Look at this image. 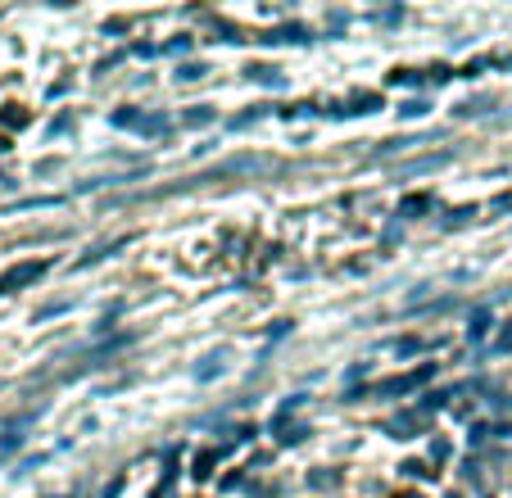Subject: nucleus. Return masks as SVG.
I'll list each match as a JSON object with an SVG mask.
<instances>
[{
	"label": "nucleus",
	"mask_w": 512,
	"mask_h": 498,
	"mask_svg": "<svg viewBox=\"0 0 512 498\" xmlns=\"http://www.w3.org/2000/svg\"><path fill=\"white\" fill-rule=\"evenodd\" d=\"M213 123V109L209 105H195V109H186L182 114V127H209Z\"/></svg>",
	"instance_id": "20e7f679"
},
{
	"label": "nucleus",
	"mask_w": 512,
	"mask_h": 498,
	"mask_svg": "<svg viewBox=\"0 0 512 498\" xmlns=\"http://www.w3.org/2000/svg\"><path fill=\"white\" fill-rule=\"evenodd\" d=\"M512 345V331H503V349H508Z\"/></svg>",
	"instance_id": "2eb2a0df"
},
{
	"label": "nucleus",
	"mask_w": 512,
	"mask_h": 498,
	"mask_svg": "<svg viewBox=\"0 0 512 498\" xmlns=\"http://www.w3.org/2000/svg\"><path fill=\"white\" fill-rule=\"evenodd\" d=\"M399 114H404V118H422V114H426V105H422V100H408V105L399 109Z\"/></svg>",
	"instance_id": "9b49d317"
},
{
	"label": "nucleus",
	"mask_w": 512,
	"mask_h": 498,
	"mask_svg": "<svg viewBox=\"0 0 512 498\" xmlns=\"http://www.w3.org/2000/svg\"><path fill=\"white\" fill-rule=\"evenodd\" d=\"M399 471H408V476H417V480H426V476H435V471H426V462H404Z\"/></svg>",
	"instance_id": "1a4fd4ad"
},
{
	"label": "nucleus",
	"mask_w": 512,
	"mask_h": 498,
	"mask_svg": "<svg viewBox=\"0 0 512 498\" xmlns=\"http://www.w3.org/2000/svg\"><path fill=\"white\" fill-rule=\"evenodd\" d=\"M0 150H5V136H0Z\"/></svg>",
	"instance_id": "dca6fc26"
},
{
	"label": "nucleus",
	"mask_w": 512,
	"mask_h": 498,
	"mask_svg": "<svg viewBox=\"0 0 512 498\" xmlns=\"http://www.w3.org/2000/svg\"><path fill=\"white\" fill-rule=\"evenodd\" d=\"M354 105H358V114H372V109H377V105H381V100H377V96H358V100H354Z\"/></svg>",
	"instance_id": "f8f14e48"
},
{
	"label": "nucleus",
	"mask_w": 512,
	"mask_h": 498,
	"mask_svg": "<svg viewBox=\"0 0 512 498\" xmlns=\"http://www.w3.org/2000/svg\"><path fill=\"white\" fill-rule=\"evenodd\" d=\"M417 422H422V412H404V417H395V426H390V431H395L399 440H408V435L417 431Z\"/></svg>",
	"instance_id": "39448f33"
},
{
	"label": "nucleus",
	"mask_w": 512,
	"mask_h": 498,
	"mask_svg": "<svg viewBox=\"0 0 512 498\" xmlns=\"http://www.w3.org/2000/svg\"><path fill=\"white\" fill-rule=\"evenodd\" d=\"M431 458H435V462H445V458H449V444H445V440H435V449H431Z\"/></svg>",
	"instance_id": "ddd939ff"
},
{
	"label": "nucleus",
	"mask_w": 512,
	"mask_h": 498,
	"mask_svg": "<svg viewBox=\"0 0 512 498\" xmlns=\"http://www.w3.org/2000/svg\"><path fill=\"white\" fill-rule=\"evenodd\" d=\"M485 326H490V313L481 308V313H476V322H472V340H481V336H485Z\"/></svg>",
	"instance_id": "9d476101"
},
{
	"label": "nucleus",
	"mask_w": 512,
	"mask_h": 498,
	"mask_svg": "<svg viewBox=\"0 0 512 498\" xmlns=\"http://www.w3.org/2000/svg\"><path fill=\"white\" fill-rule=\"evenodd\" d=\"M431 376H435V363H426V367H417V372H404V376H390V381H381L377 394H386V399H395V394H413V390H422Z\"/></svg>",
	"instance_id": "f257e3e1"
},
{
	"label": "nucleus",
	"mask_w": 512,
	"mask_h": 498,
	"mask_svg": "<svg viewBox=\"0 0 512 498\" xmlns=\"http://www.w3.org/2000/svg\"><path fill=\"white\" fill-rule=\"evenodd\" d=\"M46 268H50L46 259H37V263H19V268H10L5 277H0V295H10V290H19V286H32L37 277H46Z\"/></svg>",
	"instance_id": "f03ea898"
},
{
	"label": "nucleus",
	"mask_w": 512,
	"mask_h": 498,
	"mask_svg": "<svg viewBox=\"0 0 512 498\" xmlns=\"http://www.w3.org/2000/svg\"><path fill=\"white\" fill-rule=\"evenodd\" d=\"M177 77H182V82H195V77H204V64H182Z\"/></svg>",
	"instance_id": "6e6552de"
},
{
	"label": "nucleus",
	"mask_w": 512,
	"mask_h": 498,
	"mask_svg": "<svg viewBox=\"0 0 512 498\" xmlns=\"http://www.w3.org/2000/svg\"><path fill=\"white\" fill-rule=\"evenodd\" d=\"M449 498H463V494H449Z\"/></svg>",
	"instance_id": "f3484780"
},
{
	"label": "nucleus",
	"mask_w": 512,
	"mask_h": 498,
	"mask_svg": "<svg viewBox=\"0 0 512 498\" xmlns=\"http://www.w3.org/2000/svg\"><path fill=\"white\" fill-rule=\"evenodd\" d=\"M395 498H422V494H413V489H404V494H395Z\"/></svg>",
	"instance_id": "4468645a"
},
{
	"label": "nucleus",
	"mask_w": 512,
	"mask_h": 498,
	"mask_svg": "<svg viewBox=\"0 0 512 498\" xmlns=\"http://www.w3.org/2000/svg\"><path fill=\"white\" fill-rule=\"evenodd\" d=\"M431 209V195H408L404 204H399V218H417V213Z\"/></svg>",
	"instance_id": "7ed1b4c3"
},
{
	"label": "nucleus",
	"mask_w": 512,
	"mask_h": 498,
	"mask_svg": "<svg viewBox=\"0 0 512 498\" xmlns=\"http://www.w3.org/2000/svg\"><path fill=\"white\" fill-rule=\"evenodd\" d=\"M213 462H218V453H200V458H195V476H213Z\"/></svg>",
	"instance_id": "423d86ee"
},
{
	"label": "nucleus",
	"mask_w": 512,
	"mask_h": 498,
	"mask_svg": "<svg viewBox=\"0 0 512 498\" xmlns=\"http://www.w3.org/2000/svg\"><path fill=\"white\" fill-rule=\"evenodd\" d=\"M136 132H150V136H159V132H168V123H164V118H145V123L136 127Z\"/></svg>",
	"instance_id": "0eeeda50"
}]
</instances>
